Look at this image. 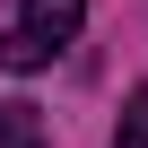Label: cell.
<instances>
[{"label":"cell","instance_id":"obj_1","mask_svg":"<svg viewBox=\"0 0 148 148\" xmlns=\"http://www.w3.org/2000/svg\"><path fill=\"white\" fill-rule=\"evenodd\" d=\"M79 18H87V0H26V18H18V35H35L44 52H61L70 35H79Z\"/></svg>","mask_w":148,"mask_h":148},{"label":"cell","instance_id":"obj_2","mask_svg":"<svg viewBox=\"0 0 148 148\" xmlns=\"http://www.w3.org/2000/svg\"><path fill=\"white\" fill-rule=\"evenodd\" d=\"M0 148H44V122H35L18 96H0Z\"/></svg>","mask_w":148,"mask_h":148},{"label":"cell","instance_id":"obj_3","mask_svg":"<svg viewBox=\"0 0 148 148\" xmlns=\"http://www.w3.org/2000/svg\"><path fill=\"white\" fill-rule=\"evenodd\" d=\"M44 61H52V52H44L35 35H18V26L0 35V70H44Z\"/></svg>","mask_w":148,"mask_h":148},{"label":"cell","instance_id":"obj_4","mask_svg":"<svg viewBox=\"0 0 148 148\" xmlns=\"http://www.w3.org/2000/svg\"><path fill=\"white\" fill-rule=\"evenodd\" d=\"M113 148H148V87L122 105V122H113Z\"/></svg>","mask_w":148,"mask_h":148}]
</instances>
